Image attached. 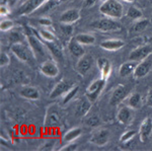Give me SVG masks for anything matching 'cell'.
Wrapping results in <instances>:
<instances>
[{
  "instance_id": "6da1fadb",
  "label": "cell",
  "mask_w": 152,
  "mask_h": 151,
  "mask_svg": "<svg viewBox=\"0 0 152 151\" xmlns=\"http://www.w3.org/2000/svg\"><path fill=\"white\" fill-rule=\"evenodd\" d=\"M99 12L107 18L120 19L124 14V7L118 0H104L99 5Z\"/></svg>"
},
{
  "instance_id": "7a4b0ae2",
  "label": "cell",
  "mask_w": 152,
  "mask_h": 151,
  "mask_svg": "<svg viewBox=\"0 0 152 151\" xmlns=\"http://www.w3.org/2000/svg\"><path fill=\"white\" fill-rule=\"evenodd\" d=\"M28 43L36 60H38L41 63H43L44 61L49 60L47 58L45 43H42V41L38 36L35 35H29L28 36Z\"/></svg>"
},
{
  "instance_id": "3957f363",
  "label": "cell",
  "mask_w": 152,
  "mask_h": 151,
  "mask_svg": "<svg viewBox=\"0 0 152 151\" xmlns=\"http://www.w3.org/2000/svg\"><path fill=\"white\" fill-rule=\"evenodd\" d=\"M91 28L97 31H104V33H110V31H119L122 30V26L118 21L114 20L113 18H107L97 19L90 24Z\"/></svg>"
},
{
  "instance_id": "277c9868",
  "label": "cell",
  "mask_w": 152,
  "mask_h": 151,
  "mask_svg": "<svg viewBox=\"0 0 152 151\" xmlns=\"http://www.w3.org/2000/svg\"><path fill=\"white\" fill-rule=\"evenodd\" d=\"M10 50H11L12 54L15 56L19 61H21V62H23V63L31 62V59H33V57H34L33 52H31V48L28 49V47L24 46L23 44H21V43L12 44Z\"/></svg>"
},
{
  "instance_id": "5b68a950",
  "label": "cell",
  "mask_w": 152,
  "mask_h": 151,
  "mask_svg": "<svg viewBox=\"0 0 152 151\" xmlns=\"http://www.w3.org/2000/svg\"><path fill=\"white\" fill-rule=\"evenodd\" d=\"M105 82H107V80L100 77L99 79H96V80H94V82H91L89 86L87 87L86 96L92 101V103L96 101L97 97L99 96L100 92L104 90Z\"/></svg>"
},
{
  "instance_id": "8992f818",
  "label": "cell",
  "mask_w": 152,
  "mask_h": 151,
  "mask_svg": "<svg viewBox=\"0 0 152 151\" xmlns=\"http://www.w3.org/2000/svg\"><path fill=\"white\" fill-rule=\"evenodd\" d=\"M47 1L48 0H26V2H23L21 4V6L19 7V9L16 12V14H18V15L31 14L36 10H38L39 8H41Z\"/></svg>"
},
{
  "instance_id": "52a82bcc",
  "label": "cell",
  "mask_w": 152,
  "mask_h": 151,
  "mask_svg": "<svg viewBox=\"0 0 152 151\" xmlns=\"http://www.w3.org/2000/svg\"><path fill=\"white\" fill-rule=\"evenodd\" d=\"M44 126L46 128H57L61 126V117L55 107L51 106L48 108L45 116V121H44Z\"/></svg>"
},
{
  "instance_id": "ba28073f",
  "label": "cell",
  "mask_w": 152,
  "mask_h": 151,
  "mask_svg": "<svg viewBox=\"0 0 152 151\" xmlns=\"http://www.w3.org/2000/svg\"><path fill=\"white\" fill-rule=\"evenodd\" d=\"M73 86H74V83L72 81L67 79H62L54 86L50 93V98H57L61 96H64Z\"/></svg>"
},
{
  "instance_id": "9c48e42d",
  "label": "cell",
  "mask_w": 152,
  "mask_h": 151,
  "mask_svg": "<svg viewBox=\"0 0 152 151\" xmlns=\"http://www.w3.org/2000/svg\"><path fill=\"white\" fill-rule=\"evenodd\" d=\"M40 71L43 75L50 78H55L59 75V67L54 60H47L41 63Z\"/></svg>"
},
{
  "instance_id": "30bf717a",
  "label": "cell",
  "mask_w": 152,
  "mask_h": 151,
  "mask_svg": "<svg viewBox=\"0 0 152 151\" xmlns=\"http://www.w3.org/2000/svg\"><path fill=\"white\" fill-rule=\"evenodd\" d=\"M152 53V48L150 46H140V47L134 49L129 56V60L131 61H136V62H140V61L145 60L146 58H148Z\"/></svg>"
},
{
  "instance_id": "8fae6325",
  "label": "cell",
  "mask_w": 152,
  "mask_h": 151,
  "mask_svg": "<svg viewBox=\"0 0 152 151\" xmlns=\"http://www.w3.org/2000/svg\"><path fill=\"white\" fill-rule=\"evenodd\" d=\"M110 139V132L107 129H99V130L94 131L91 134L90 137V143L96 145V146H104L109 142Z\"/></svg>"
},
{
  "instance_id": "7c38bea8",
  "label": "cell",
  "mask_w": 152,
  "mask_h": 151,
  "mask_svg": "<svg viewBox=\"0 0 152 151\" xmlns=\"http://www.w3.org/2000/svg\"><path fill=\"white\" fill-rule=\"evenodd\" d=\"M129 93V88L127 86H125L123 84H120L115 88V90L113 91L112 96L110 98V104L112 106H117L121 101H123L127 97Z\"/></svg>"
},
{
  "instance_id": "4fadbf2b",
  "label": "cell",
  "mask_w": 152,
  "mask_h": 151,
  "mask_svg": "<svg viewBox=\"0 0 152 151\" xmlns=\"http://www.w3.org/2000/svg\"><path fill=\"white\" fill-rule=\"evenodd\" d=\"M152 134V119L150 117H146L141 123L139 128V137L141 142L145 143L148 141Z\"/></svg>"
},
{
  "instance_id": "5bb4252c",
  "label": "cell",
  "mask_w": 152,
  "mask_h": 151,
  "mask_svg": "<svg viewBox=\"0 0 152 151\" xmlns=\"http://www.w3.org/2000/svg\"><path fill=\"white\" fill-rule=\"evenodd\" d=\"M92 65V58L89 55L84 54L82 57L78 58L77 64H76V72L81 76H84L89 71Z\"/></svg>"
},
{
  "instance_id": "9a60e30c",
  "label": "cell",
  "mask_w": 152,
  "mask_h": 151,
  "mask_svg": "<svg viewBox=\"0 0 152 151\" xmlns=\"http://www.w3.org/2000/svg\"><path fill=\"white\" fill-rule=\"evenodd\" d=\"M152 68V60L146 59L143 61H140V62L137 64L136 68H135L134 71V77L136 79L142 78V77H145L149 72H150Z\"/></svg>"
},
{
  "instance_id": "2e32d148",
  "label": "cell",
  "mask_w": 152,
  "mask_h": 151,
  "mask_svg": "<svg viewBox=\"0 0 152 151\" xmlns=\"http://www.w3.org/2000/svg\"><path fill=\"white\" fill-rule=\"evenodd\" d=\"M80 19V11L77 8H71L63 12L60 16L61 23H68L73 24Z\"/></svg>"
},
{
  "instance_id": "e0dca14e",
  "label": "cell",
  "mask_w": 152,
  "mask_h": 151,
  "mask_svg": "<svg viewBox=\"0 0 152 151\" xmlns=\"http://www.w3.org/2000/svg\"><path fill=\"white\" fill-rule=\"evenodd\" d=\"M96 64L100 72V77L107 80V78L111 76L112 73V64L110 62V60H107V58L104 57L99 58L96 61Z\"/></svg>"
},
{
  "instance_id": "ac0fdd59",
  "label": "cell",
  "mask_w": 152,
  "mask_h": 151,
  "mask_svg": "<svg viewBox=\"0 0 152 151\" xmlns=\"http://www.w3.org/2000/svg\"><path fill=\"white\" fill-rule=\"evenodd\" d=\"M117 120L122 125H129L133 120V112H132V108L129 106L123 107L119 109L117 114Z\"/></svg>"
},
{
  "instance_id": "d6986e66",
  "label": "cell",
  "mask_w": 152,
  "mask_h": 151,
  "mask_svg": "<svg viewBox=\"0 0 152 151\" xmlns=\"http://www.w3.org/2000/svg\"><path fill=\"white\" fill-rule=\"evenodd\" d=\"M82 46L83 45H81V44L76 40L75 36L71 39L69 41V44H68V49H69L71 55H73L76 58L82 57V56L85 54V50Z\"/></svg>"
},
{
  "instance_id": "ffe728a7",
  "label": "cell",
  "mask_w": 152,
  "mask_h": 151,
  "mask_svg": "<svg viewBox=\"0 0 152 151\" xmlns=\"http://www.w3.org/2000/svg\"><path fill=\"white\" fill-rule=\"evenodd\" d=\"M100 48L107 51H118L125 46V42L120 39H114V40H105L100 43Z\"/></svg>"
},
{
  "instance_id": "44dd1931",
  "label": "cell",
  "mask_w": 152,
  "mask_h": 151,
  "mask_svg": "<svg viewBox=\"0 0 152 151\" xmlns=\"http://www.w3.org/2000/svg\"><path fill=\"white\" fill-rule=\"evenodd\" d=\"M91 103L89 98L86 96L84 98L80 99L79 104H77V108H76V117H85L88 114V112L91 109Z\"/></svg>"
},
{
  "instance_id": "7402d4cb",
  "label": "cell",
  "mask_w": 152,
  "mask_h": 151,
  "mask_svg": "<svg viewBox=\"0 0 152 151\" xmlns=\"http://www.w3.org/2000/svg\"><path fill=\"white\" fill-rule=\"evenodd\" d=\"M46 47L48 48V50L50 51L51 55L55 58L56 60H59L61 62H63V50L59 44L54 41V42H47L45 43Z\"/></svg>"
},
{
  "instance_id": "603a6c76",
  "label": "cell",
  "mask_w": 152,
  "mask_h": 151,
  "mask_svg": "<svg viewBox=\"0 0 152 151\" xmlns=\"http://www.w3.org/2000/svg\"><path fill=\"white\" fill-rule=\"evenodd\" d=\"M19 94L21 97L31 99V101H37L40 98V91L35 86H24L19 92Z\"/></svg>"
},
{
  "instance_id": "cb8c5ba5",
  "label": "cell",
  "mask_w": 152,
  "mask_h": 151,
  "mask_svg": "<svg viewBox=\"0 0 152 151\" xmlns=\"http://www.w3.org/2000/svg\"><path fill=\"white\" fill-rule=\"evenodd\" d=\"M137 64H138V62H136V61H131V60H129L128 62L123 63L119 70L120 76L127 77V76H129V75H131L132 73H134Z\"/></svg>"
},
{
  "instance_id": "d4e9b609",
  "label": "cell",
  "mask_w": 152,
  "mask_h": 151,
  "mask_svg": "<svg viewBox=\"0 0 152 151\" xmlns=\"http://www.w3.org/2000/svg\"><path fill=\"white\" fill-rule=\"evenodd\" d=\"M82 130L80 128H73L71 130L67 131L64 136H63V141L66 143H69V142H73L75 141L77 138H79L81 136Z\"/></svg>"
},
{
  "instance_id": "484cf974",
  "label": "cell",
  "mask_w": 152,
  "mask_h": 151,
  "mask_svg": "<svg viewBox=\"0 0 152 151\" xmlns=\"http://www.w3.org/2000/svg\"><path fill=\"white\" fill-rule=\"evenodd\" d=\"M75 39L83 46H90L95 43V38L90 34H78Z\"/></svg>"
},
{
  "instance_id": "4316f807",
  "label": "cell",
  "mask_w": 152,
  "mask_h": 151,
  "mask_svg": "<svg viewBox=\"0 0 152 151\" xmlns=\"http://www.w3.org/2000/svg\"><path fill=\"white\" fill-rule=\"evenodd\" d=\"M141 94L138 92H134L128 97V106L132 109H139L141 106Z\"/></svg>"
},
{
  "instance_id": "83f0119b",
  "label": "cell",
  "mask_w": 152,
  "mask_h": 151,
  "mask_svg": "<svg viewBox=\"0 0 152 151\" xmlns=\"http://www.w3.org/2000/svg\"><path fill=\"white\" fill-rule=\"evenodd\" d=\"M149 24V19L148 18H141L135 21V23L132 26V31L134 33H141V31H145L146 28Z\"/></svg>"
},
{
  "instance_id": "f1b7e54d",
  "label": "cell",
  "mask_w": 152,
  "mask_h": 151,
  "mask_svg": "<svg viewBox=\"0 0 152 151\" xmlns=\"http://www.w3.org/2000/svg\"><path fill=\"white\" fill-rule=\"evenodd\" d=\"M38 36H39V38H40L44 43L54 42V41H56L55 35H54L53 33H51L50 31L45 30V28H43V30H39Z\"/></svg>"
},
{
  "instance_id": "f546056e",
  "label": "cell",
  "mask_w": 152,
  "mask_h": 151,
  "mask_svg": "<svg viewBox=\"0 0 152 151\" xmlns=\"http://www.w3.org/2000/svg\"><path fill=\"white\" fill-rule=\"evenodd\" d=\"M127 16L133 20H138V19L143 18V12L136 6H130L127 10Z\"/></svg>"
},
{
  "instance_id": "4dcf8cb0",
  "label": "cell",
  "mask_w": 152,
  "mask_h": 151,
  "mask_svg": "<svg viewBox=\"0 0 152 151\" xmlns=\"http://www.w3.org/2000/svg\"><path fill=\"white\" fill-rule=\"evenodd\" d=\"M84 123L88 127L95 128V127H99L100 125V119L96 114H94V115H89L88 117H86Z\"/></svg>"
},
{
  "instance_id": "1f68e13d",
  "label": "cell",
  "mask_w": 152,
  "mask_h": 151,
  "mask_svg": "<svg viewBox=\"0 0 152 151\" xmlns=\"http://www.w3.org/2000/svg\"><path fill=\"white\" fill-rule=\"evenodd\" d=\"M57 144V140L56 139H48L46 140L43 144L39 147V150L41 151H51L55 149V146Z\"/></svg>"
},
{
  "instance_id": "d6a6232c",
  "label": "cell",
  "mask_w": 152,
  "mask_h": 151,
  "mask_svg": "<svg viewBox=\"0 0 152 151\" xmlns=\"http://www.w3.org/2000/svg\"><path fill=\"white\" fill-rule=\"evenodd\" d=\"M78 90H79V87H78L77 85H74L67 93L63 96V104H66L69 103V101H72V98L76 96V93L78 92Z\"/></svg>"
},
{
  "instance_id": "836d02e7",
  "label": "cell",
  "mask_w": 152,
  "mask_h": 151,
  "mask_svg": "<svg viewBox=\"0 0 152 151\" xmlns=\"http://www.w3.org/2000/svg\"><path fill=\"white\" fill-rule=\"evenodd\" d=\"M135 136H136V131L129 130V131H127V132H125L123 135L121 136L120 141H121V143H127V142H129V141H131L132 139H133Z\"/></svg>"
},
{
  "instance_id": "e575fe53",
  "label": "cell",
  "mask_w": 152,
  "mask_h": 151,
  "mask_svg": "<svg viewBox=\"0 0 152 151\" xmlns=\"http://www.w3.org/2000/svg\"><path fill=\"white\" fill-rule=\"evenodd\" d=\"M14 26V21L10 20V19H3L0 23V30L1 31H7L12 30V28Z\"/></svg>"
},
{
  "instance_id": "d590c367",
  "label": "cell",
  "mask_w": 152,
  "mask_h": 151,
  "mask_svg": "<svg viewBox=\"0 0 152 151\" xmlns=\"http://www.w3.org/2000/svg\"><path fill=\"white\" fill-rule=\"evenodd\" d=\"M9 41L11 44H16V43H21V36L19 35L18 31H12L9 35Z\"/></svg>"
},
{
  "instance_id": "8d00e7d4",
  "label": "cell",
  "mask_w": 152,
  "mask_h": 151,
  "mask_svg": "<svg viewBox=\"0 0 152 151\" xmlns=\"http://www.w3.org/2000/svg\"><path fill=\"white\" fill-rule=\"evenodd\" d=\"M10 62V58L9 56L4 52H1L0 54V66L1 67H4V66H7Z\"/></svg>"
},
{
  "instance_id": "74e56055",
  "label": "cell",
  "mask_w": 152,
  "mask_h": 151,
  "mask_svg": "<svg viewBox=\"0 0 152 151\" xmlns=\"http://www.w3.org/2000/svg\"><path fill=\"white\" fill-rule=\"evenodd\" d=\"M61 30L66 36H71L73 33V26L72 24H68V23H62L61 24Z\"/></svg>"
},
{
  "instance_id": "f35d334b",
  "label": "cell",
  "mask_w": 152,
  "mask_h": 151,
  "mask_svg": "<svg viewBox=\"0 0 152 151\" xmlns=\"http://www.w3.org/2000/svg\"><path fill=\"white\" fill-rule=\"evenodd\" d=\"M78 149V145L75 144V143H72V142H69L67 143L65 146L60 148L61 151H75Z\"/></svg>"
},
{
  "instance_id": "ab89813d",
  "label": "cell",
  "mask_w": 152,
  "mask_h": 151,
  "mask_svg": "<svg viewBox=\"0 0 152 151\" xmlns=\"http://www.w3.org/2000/svg\"><path fill=\"white\" fill-rule=\"evenodd\" d=\"M99 1L104 2V0H83V7H85V8H91L94 5H96Z\"/></svg>"
},
{
  "instance_id": "60d3db41",
  "label": "cell",
  "mask_w": 152,
  "mask_h": 151,
  "mask_svg": "<svg viewBox=\"0 0 152 151\" xmlns=\"http://www.w3.org/2000/svg\"><path fill=\"white\" fill-rule=\"evenodd\" d=\"M39 23H40L42 26H45V28H47V26H52V20H51L50 18H42L39 19Z\"/></svg>"
},
{
  "instance_id": "b9f144b4",
  "label": "cell",
  "mask_w": 152,
  "mask_h": 151,
  "mask_svg": "<svg viewBox=\"0 0 152 151\" xmlns=\"http://www.w3.org/2000/svg\"><path fill=\"white\" fill-rule=\"evenodd\" d=\"M0 14L1 16H6L9 14V6L7 4H1L0 7Z\"/></svg>"
},
{
  "instance_id": "7bdbcfd3",
  "label": "cell",
  "mask_w": 152,
  "mask_h": 151,
  "mask_svg": "<svg viewBox=\"0 0 152 151\" xmlns=\"http://www.w3.org/2000/svg\"><path fill=\"white\" fill-rule=\"evenodd\" d=\"M146 104H147V106H148V107H151V108H152V88L149 89L148 93H147Z\"/></svg>"
},
{
  "instance_id": "ee69618b",
  "label": "cell",
  "mask_w": 152,
  "mask_h": 151,
  "mask_svg": "<svg viewBox=\"0 0 152 151\" xmlns=\"http://www.w3.org/2000/svg\"><path fill=\"white\" fill-rule=\"evenodd\" d=\"M18 1H19V0H6V3H7V5H8L9 7H12V6L15 5Z\"/></svg>"
},
{
  "instance_id": "f6af8a7d",
  "label": "cell",
  "mask_w": 152,
  "mask_h": 151,
  "mask_svg": "<svg viewBox=\"0 0 152 151\" xmlns=\"http://www.w3.org/2000/svg\"><path fill=\"white\" fill-rule=\"evenodd\" d=\"M123 1L127 2V3H132V2H134L135 0H123Z\"/></svg>"
},
{
  "instance_id": "bcb514c9",
  "label": "cell",
  "mask_w": 152,
  "mask_h": 151,
  "mask_svg": "<svg viewBox=\"0 0 152 151\" xmlns=\"http://www.w3.org/2000/svg\"><path fill=\"white\" fill-rule=\"evenodd\" d=\"M149 41H150V42H152V38L150 39V40H149Z\"/></svg>"
},
{
  "instance_id": "7dc6e473",
  "label": "cell",
  "mask_w": 152,
  "mask_h": 151,
  "mask_svg": "<svg viewBox=\"0 0 152 151\" xmlns=\"http://www.w3.org/2000/svg\"><path fill=\"white\" fill-rule=\"evenodd\" d=\"M151 12H152V9H151Z\"/></svg>"
}]
</instances>
